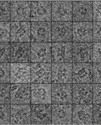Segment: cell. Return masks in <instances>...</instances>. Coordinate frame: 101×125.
<instances>
[{
    "label": "cell",
    "mask_w": 101,
    "mask_h": 125,
    "mask_svg": "<svg viewBox=\"0 0 101 125\" xmlns=\"http://www.w3.org/2000/svg\"><path fill=\"white\" fill-rule=\"evenodd\" d=\"M51 22H72V1H52Z\"/></svg>",
    "instance_id": "obj_1"
},
{
    "label": "cell",
    "mask_w": 101,
    "mask_h": 125,
    "mask_svg": "<svg viewBox=\"0 0 101 125\" xmlns=\"http://www.w3.org/2000/svg\"><path fill=\"white\" fill-rule=\"evenodd\" d=\"M93 1H72V22H93Z\"/></svg>",
    "instance_id": "obj_2"
},
{
    "label": "cell",
    "mask_w": 101,
    "mask_h": 125,
    "mask_svg": "<svg viewBox=\"0 0 101 125\" xmlns=\"http://www.w3.org/2000/svg\"><path fill=\"white\" fill-rule=\"evenodd\" d=\"M10 22H31V1H10Z\"/></svg>",
    "instance_id": "obj_3"
},
{
    "label": "cell",
    "mask_w": 101,
    "mask_h": 125,
    "mask_svg": "<svg viewBox=\"0 0 101 125\" xmlns=\"http://www.w3.org/2000/svg\"><path fill=\"white\" fill-rule=\"evenodd\" d=\"M51 1H31V22H51Z\"/></svg>",
    "instance_id": "obj_4"
},
{
    "label": "cell",
    "mask_w": 101,
    "mask_h": 125,
    "mask_svg": "<svg viewBox=\"0 0 101 125\" xmlns=\"http://www.w3.org/2000/svg\"><path fill=\"white\" fill-rule=\"evenodd\" d=\"M51 63H72V42H52Z\"/></svg>",
    "instance_id": "obj_5"
},
{
    "label": "cell",
    "mask_w": 101,
    "mask_h": 125,
    "mask_svg": "<svg viewBox=\"0 0 101 125\" xmlns=\"http://www.w3.org/2000/svg\"><path fill=\"white\" fill-rule=\"evenodd\" d=\"M10 63H31V42H10Z\"/></svg>",
    "instance_id": "obj_6"
},
{
    "label": "cell",
    "mask_w": 101,
    "mask_h": 125,
    "mask_svg": "<svg viewBox=\"0 0 101 125\" xmlns=\"http://www.w3.org/2000/svg\"><path fill=\"white\" fill-rule=\"evenodd\" d=\"M51 105L52 125H72V104Z\"/></svg>",
    "instance_id": "obj_7"
},
{
    "label": "cell",
    "mask_w": 101,
    "mask_h": 125,
    "mask_svg": "<svg viewBox=\"0 0 101 125\" xmlns=\"http://www.w3.org/2000/svg\"><path fill=\"white\" fill-rule=\"evenodd\" d=\"M51 104H72V84L51 83Z\"/></svg>",
    "instance_id": "obj_8"
},
{
    "label": "cell",
    "mask_w": 101,
    "mask_h": 125,
    "mask_svg": "<svg viewBox=\"0 0 101 125\" xmlns=\"http://www.w3.org/2000/svg\"><path fill=\"white\" fill-rule=\"evenodd\" d=\"M93 42H72V63H93Z\"/></svg>",
    "instance_id": "obj_9"
},
{
    "label": "cell",
    "mask_w": 101,
    "mask_h": 125,
    "mask_svg": "<svg viewBox=\"0 0 101 125\" xmlns=\"http://www.w3.org/2000/svg\"><path fill=\"white\" fill-rule=\"evenodd\" d=\"M93 104H72V125H93Z\"/></svg>",
    "instance_id": "obj_10"
},
{
    "label": "cell",
    "mask_w": 101,
    "mask_h": 125,
    "mask_svg": "<svg viewBox=\"0 0 101 125\" xmlns=\"http://www.w3.org/2000/svg\"><path fill=\"white\" fill-rule=\"evenodd\" d=\"M10 125H31V104H11Z\"/></svg>",
    "instance_id": "obj_11"
},
{
    "label": "cell",
    "mask_w": 101,
    "mask_h": 125,
    "mask_svg": "<svg viewBox=\"0 0 101 125\" xmlns=\"http://www.w3.org/2000/svg\"><path fill=\"white\" fill-rule=\"evenodd\" d=\"M11 104H31V83H10Z\"/></svg>",
    "instance_id": "obj_12"
},
{
    "label": "cell",
    "mask_w": 101,
    "mask_h": 125,
    "mask_svg": "<svg viewBox=\"0 0 101 125\" xmlns=\"http://www.w3.org/2000/svg\"><path fill=\"white\" fill-rule=\"evenodd\" d=\"M51 104H31V125H51Z\"/></svg>",
    "instance_id": "obj_13"
},
{
    "label": "cell",
    "mask_w": 101,
    "mask_h": 125,
    "mask_svg": "<svg viewBox=\"0 0 101 125\" xmlns=\"http://www.w3.org/2000/svg\"><path fill=\"white\" fill-rule=\"evenodd\" d=\"M51 42H72V22H51Z\"/></svg>",
    "instance_id": "obj_14"
},
{
    "label": "cell",
    "mask_w": 101,
    "mask_h": 125,
    "mask_svg": "<svg viewBox=\"0 0 101 125\" xmlns=\"http://www.w3.org/2000/svg\"><path fill=\"white\" fill-rule=\"evenodd\" d=\"M31 42H52L51 22H31Z\"/></svg>",
    "instance_id": "obj_15"
},
{
    "label": "cell",
    "mask_w": 101,
    "mask_h": 125,
    "mask_svg": "<svg viewBox=\"0 0 101 125\" xmlns=\"http://www.w3.org/2000/svg\"><path fill=\"white\" fill-rule=\"evenodd\" d=\"M93 22H72V42H93Z\"/></svg>",
    "instance_id": "obj_16"
},
{
    "label": "cell",
    "mask_w": 101,
    "mask_h": 125,
    "mask_svg": "<svg viewBox=\"0 0 101 125\" xmlns=\"http://www.w3.org/2000/svg\"><path fill=\"white\" fill-rule=\"evenodd\" d=\"M10 42H31V22H10Z\"/></svg>",
    "instance_id": "obj_17"
},
{
    "label": "cell",
    "mask_w": 101,
    "mask_h": 125,
    "mask_svg": "<svg viewBox=\"0 0 101 125\" xmlns=\"http://www.w3.org/2000/svg\"><path fill=\"white\" fill-rule=\"evenodd\" d=\"M93 63H72V83L93 84Z\"/></svg>",
    "instance_id": "obj_18"
},
{
    "label": "cell",
    "mask_w": 101,
    "mask_h": 125,
    "mask_svg": "<svg viewBox=\"0 0 101 125\" xmlns=\"http://www.w3.org/2000/svg\"><path fill=\"white\" fill-rule=\"evenodd\" d=\"M31 83L51 84V63H31Z\"/></svg>",
    "instance_id": "obj_19"
},
{
    "label": "cell",
    "mask_w": 101,
    "mask_h": 125,
    "mask_svg": "<svg viewBox=\"0 0 101 125\" xmlns=\"http://www.w3.org/2000/svg\"><path fill=\"white\" fill-rule=\"evenodd\" d=\"M31 63H51V42H31Z\"/></svg>",
    "instance_id": "obj_20"
},
{
    "label": "cell",
    "mask_w": 101,
    "mask_h": 125,
    "mask_svg": "<svg viewBox=\"0 0 101 125\" xmlns=\"http://www.w3.org/2000/svg\"><path fill=\"white\" fill-rule=\"evenodd\" d=\"M51 82L72 84V63H51Z\"/></svg>",
    "instance_id": "obj_21"
},
{
    "label": "cell",
    "mask_w": 101,
    "mask_h": 125,
    "mask_svg": "<svg viewBox=\"0 0 101 125\" xmlns=\"http://www.w3.org/2000/svg\"><path fill=\"white\" fill-rule=\"evenodd\" d=\"M93 83H72V104H93Z\"/></svg>",
    "instance_id": "obj_22"
},
{
    "label": "cell",
    "mask_w": 101,
    "mask_h": 125,
    "mask_svg": "<svg viewBox=\"0 0 101 125\" xmlns=\"http://www.w3.org/2000/svg\"><path fill=\"white\" fill-rule=\"evenodd\" d=\"M51 84H31V104H51Z\"/></svg>",
    "instance_id": "obj_23"
},
{
    "label": "cell",
    "mask_w": 101,
    "mask_h": 125,
    "mask_svg": "<svg viewBox=\"0 0 101 125\" xmlns=\"http://www.w3.org/2000/svg\"><path fill=\"white\" fill-rule=\"evenodd\" d=\"M10 83H31V63H10Z\"/></svg>",
    "instance_id": "obj_24"
},
{
    "label": "cell",
    "mask_w": 101,
    "mask_h": 125,
    "mask_svg": "<svg viewBox=\"0 0 101 125\" xmlns=\"http://www.w3.org/2000/svg\"><path fill=\"white\" fill-rule=\"evenodd\" d=\"M10 1H0V22H10Z\"/></svg>",
    "instance_id": "obj_25"
},
{
    "label": "cell",
    "mask_w": 101,
    "mask_h": 125,
    "mask_svg": "<svg viewBox=\"0 0 101 125\" xmlns=\"http://www.w3.org/2000/svg\"><path fill=\"white\" fill-rule=\"evenodd\" d=\"M10 83H0V104H10Z\"/></svg>",
    "instance_id": "obj_26"
},
{
    "label": "cell",
    "mask_w": 101,
    "mask_h": 125,
    "mask_svg": "<svg viewBox=\"0 0 101 125\" xmlns=\"http://www.w3.org/2000/svg\"><path fill=\"white\" fill-rule=\"evenodd\" d=\"M10 105L0 104V125H10Z\"/></svg>",
    "instance_id": "obj_27"
},
{
    "label": "cell",
    "mask_w": 101,
    "mask_h": 125,
    "mask_svg": "<svg viewBox=\"0 0 101 125\" xmlns=\"http://www.w3.org/2000/svg\"><path fill=\"white\" fill-rule=\"evenodd\" d=\"M10 42H0V63H10Z\"/></svg>",
    "instance_id": "obj_28"
},
{
    "label": "cell",
    "mask_w": 101,
    "mask_h": 125,
    "mask_svg": "<svg viewBox=\"0 0 101 125\" xmlns=\"http://www.w3.org/2000/svg\"><path fill=\"white\" fill-rule=\"evenodd\" d=\"M10 83V63H0V83Z\"/></svg>",
    "instance_id": "obj_29"
},
{
    "label": "cell",
    "mask_w": 101,
    "mask_h": 125,
    "mask_svg": "<svg viewBox=\"0 0 101 125\" xmlns=\"http://www.w3.org/2000/svg\"><path fill=\"white\" fill-rule=\"evenodd\" d=\"M10 42V22H0V42Z\"/></svg>",
    "instance_id": "obj_30"
},
{
    "label": "cell",
    "mask_w": 101,
    "mask_h": 125,
    "mask_svg": "<svg viewBox=\"0 0 101 125\" xmlns=\"http://www.w3.org/2000/svg\"><path fill=\"white\" fill-rule=\"evenodd\" d=\"M93 22H101V1H93Z\"/></svg>",
    "instance_id": "obj_31"
},
{
    "label": "cell",
    "mask_w": 101,
    "mask_h": 125,
    "mask_svg": "<svg viewBox=\"0 0 101 125\" xmlns=\"http://www.w3.org/2000/svg\"><path fill=\"white\" fill-rule=\"evenodd\" d=\"M93 125H101V104H93Z\"/></svg>",
    "instance_id": "obj_32"
},
{
    "label": "cell",
    "mask_w": 101,
    "mask_h": 125,
    "mask_svg": "<svg viewBox=\"0 0 101 125\" xmlns=\"http://www.w3.org/2000/svg\"><path fill=\"white\" fill-rule=\"evenodd\" d=\"M101 42H93V63L101 62Z\"/></svg>",
    "instance_id": "obj_33"
},
{
    "label": "cell",
    "mask_w": 101,
    "mask_h": 125,
    "mask_svg": "<svg viewBox=\"0 0 101 125\" xmlns=\"http://www.w3.org/2000/svg\"><path fill=\"white\" fill-rule=\"evenodd\" d=\"M101 84L93 83V104H101Z\"/></svg>",
    "instance_id": "obj_34"
},
{
    "label": "cell",
    "mask_w": 101,
    "mask_h": 125,
    "mask_svg": "<svg viewBox=\"0 0 101 125\" xmlns=\"http://www.w3.org/2000/svg\"><path fill=\"white\" fill-rule=\"evenodd\" d=\"M101 63H93V83L101 84Z\"/></svg>",
    "instance_id": "obj_35"
},
{
    "label": "cell",
    "mask_w": 101,
    "mask_h": 125,
    "mask_svg": "<svg viewBox=\"0 0 101 125\" xmlns=\"http://www.w3.org/2000/svg\"><path fill=\"white\" fill-rule=\"evenodd\" d=\"M101 22H93V42H101Z\"/></svg>",
    "instance_id": "obj_36"
}]
</instances>
